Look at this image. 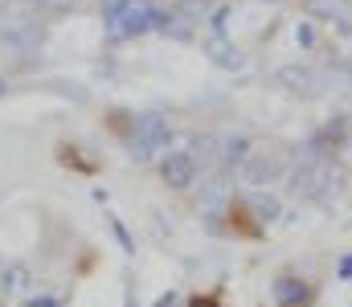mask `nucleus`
Returning <instances> with one entry per match:
<instances>
[{
	"label": "nucleus",
	"instance_id": "nucleus-10",
	"mask_svg": "<svg viewBox=\"0 0 352 307\" xmlns=\"http://www.w3.org/2000/svg\"><path fill=\"white\" fill-rule=\"evenodd\" d=\"M33 307H58V304H50V299H33Z\"/></svg>",
	"mask_w": 352,
	"mask_h": 307
},
{
	"label": "nucleus",
	"instance_id": "nucleus-12",
	"mask_svg": "<svg viewBox=\"0 0 352 307\" xmlns=\"http://www.w3.org/2000/svg\"><path fill=\"white\" fill-rule=\"evenodd\" d=\"M266 4H278V0H266Z\"/></svg>",
	"mask_w": 352,
	"mask_h": 307
},
{
	"label": "nucleus",
	"instance_id": "nucleus-7",
	"mask_svg": "<svg viewBox=\"0 0 352 307\" xmlns=\"http://www.w3.org/2000/svg\"><path fill=\"white\" fill-rule=\"evenodd\" d=\"M209 58H213L217 66H226V70H242V62H246V58H242V49H238V45H230L226 37H213V41H209Z\"/></svg>",
	"mask_w": 352,
	"mask_h": 307
},
{
	"label": "nucleus",
	"instance_id": "nucleus-2",
	"mask_svg": "<svg viewBox=\"0 0 352 307\" xmlns=\"http://www.w3.org/2000/svg\"><path fill=\"white\" fill-rule=\"evenodd\" d=\"M160 148H168V123L156 119V115L140 119V123H135V139H131L135 160H148V156H156Z\"/></svg>",
	"mask_w": 352,
	"mask_h": 307
},
{
	"label": "nucleus",
	"instance_id": "nucleus-3",
	"mask_svg": "<svg viewBox=\"0 0 352 307\" xmlns=\"http://www.w3.org/2000/svg\"><path fill=\"white\" fill-rule=\"evenodd\" d=\"M278 172H283V156H274V152H254V156H246V168H242V177H246L250 185H270Z\"/></svg>",
	"mask_w": 352,
	"mask_h": 307
},
{
	"label": "nucleus",
	"instance_id": "nucleus-9",
	"mask_svg": "<svg viewBox=\"0 0 352 307\" xmlns=\"http://www.w3.org/2000/svg\"><path fill=\"white\" fill-rule=\"evenodd\" d=\"M340 279H352V258H344V262H340Z\"/></svg>",
	"mask_w": 352,
	"mask_h": 307
},
{
	"label": "nucleus",
	"instance_id": "nucleus-11",
	"mask_svg": "<svg viewBox=\"0 0 352 307\" xmlns=\"http://www.w3.org/2000/svg\"><path fill=\"white\" fill-rule=\"evenodd\" d=\"M192 307H217V304H192Z\"/></svg>",
	"mask_w": 352,
	"mask_h": 307
},
{
	"label": "nucleus",
	"instance_id": "nucleus-4",
	"mask_svg": "<svg viewBox=\"0 0 352 307\" xmlns=\"http://www.w3.org/2000/svg\"><path fill=\"white\" fill-rule=\"evenodd\" d=\"M192 177H197V160H192L188 152H173V156L164 160V181H168V189H188Z\"/></svg>",
	"mask_w": 352,
	"mask_h": 307
},
{
	"label": "nucleus",
	"instance_id": "nucleus-1",
	"mask_svg": "<svg viewBox=\"0 0 352 307\" xmlns=\"http://www.w3.org/2000/svg\"><path fill=\"white\" fill-rule=\"evenodd\" d=\"M340 189H344V168L328 156H311L291 177V193L303 197V201H324V197H336Z\"/></svg>",
	"mask_w": 352,
	"mask_h": 307
},
{
	"label": "nucleus",
	"instance_id": "nucleus-5",
	"mask_svg": "<svg viewBox=\"0 0 352 307\" xmlns=\"http://www.w3.org/2000/svg\"><path fill=\"white\" fill-rule=\"evenodd\" d=\"M278 82L287 91H295V95H320V74H311L307 66H283Z\"/></svg>",
	"mask_w": 352,
	"mask_h": 307
},
{
	"label": "nucleus",
	"instance_id": "nucleus-8",
	"mask_svg": "<svg viewBox=\"0 0 352 307\" xmlns=\"http://www.w3.org/2000/svg\"><path fill=\"white\" fill-rule=\"evenodd\" d=\"M254 209H258L263 217H278V201H274V197H258V201H254Z\"/></svg>",
	"mask_w": 352,
	"mask_h": 307
},
{
	"label": "nucleus",
	"instance_id": "nucleus-13",
	"mask_svg": "<svg viewBox=\"0 0 352 307\" xmlns=\"http://www.w3.org/2000/svg\"><path fill=\"white\" fill-rule=\"evenodd\" d=\"M0 91H4V82H0Z\"/></svg>",
	"mask_w": 352,
	"mask_h": 307
},
{
	"label": "nucleus",
	"instance_id": "nucleus-6",
	"mask_svg": "<svg viewBox=\"0 0 352 307\" xmlns=\"http://www.w3.org/2000/svg\"><path fill=\"white\" fill-rule=\"evenodd\" d=\"M274 299H278V307H303L307 299H311V291H307V283H303V279L283 275V279L274 283Z\"/></svg>",
	"mask_w": 352,
	"mask_h": 307
}]
</instances>
